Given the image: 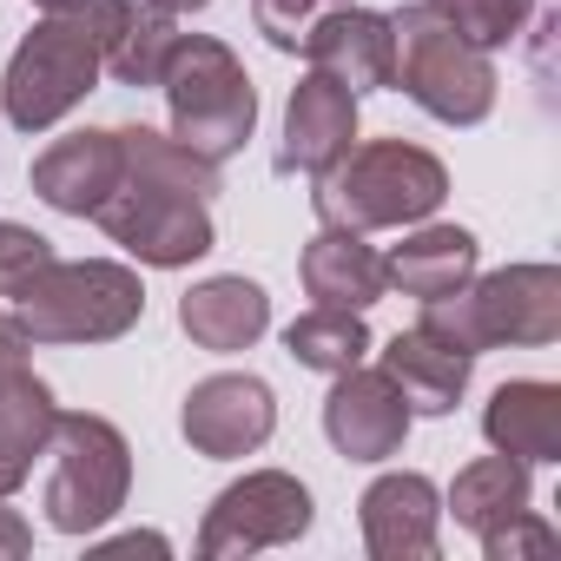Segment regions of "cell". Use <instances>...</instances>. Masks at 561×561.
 Segmentation results:
<instances>
[{"label": "cell", "mask_w": 561, "mask_h": 561, "mask_svg": "<svg viewBox=\"0 0 561 561\" xmlns=\"http://www.w3.org/2000/svg\"><path fill=\"white\" fill-rule=\"evenodd\" d=\"M119 146H126V172L119 192L100 205V225L146 264H185L211 251V218H205L211 165L159 133H119Z\"/></svg>", "instance_id": "6da1fadb"}, {"label": "cell", "mask_w": 561, "mask_h": 561, "mask_svg": "<svg viewBox=\"0 0 561 561\" xmlns=\"http://www.w3.org/2000/svg\"><path fill=\"white\" fill-rule=\"evenodd\" d=\"M113 14H119V0H87L73 14H47V27L27 34V47L8 67V119L21 133L54 126L67 106H80L93 93V80L106 73Z\"/></svg>", "instance_id": "7a4b0ae2"}, {"label": "cell", "mask_w": 561, "mask_h": 561, "mask_svg": "<svg viewBox=\"0 0 561 561\" xmlns=\"http://www.w3.org/2000/svg\"><path fill=\"white\" fill-rule=\"evenodd\" d=\"M390 87H410L416 106H430L449 126H476L495 106V67L489 47L462 41L443 14L410 8L390 21Z\"/></svg>", "instance_id": "3957f363"}, {"label": "cell", "mask_w": 561, "mask_h": 561, "mask_svg": "<svg viewBox=\"0 0 561 561\" xmlns=\"http://www.w3.org/2000/svg\"><path fill=\"white\" fill-rule=\"evenodd\" d=\"M159 87L172 100V126H179V146L198 152L205 165H218L225 152H238L251 139V119H257V93L244 80V67L218 47V41H172L165 67H159Z\"/></svg>", "instance_id": "277c9868"}, {"label": "cell", "mask_w": 561, "mask_h": 561, "mask_svg": "<svg viewBox=\"0 0 561 561\" xmlns=\"http://www.w3.org/2000/svg\"><path fill=\"white\" fill-rule=\"evenodd\" d=\"M443 165L416 146H364V152H344L331 172H324V192H318V211L324 225H344V231H370V225H403V218H423L443 205Z\"/></svg>", "instance_id": "5b68a950"}, {"label": "cell", "mask_w": 561, "mask_h": 561, "mask_svg": "<svg viewBox=\"0 0 561 561\" xmlns=\"http://www.w3.org/2000/svg\"><path fill=\"white\" fill-rule=\"evenodd\" d=\"M146 311L139 277L119 264H47L21 291V331L80 344V337H119Z\"/></svg>", "instance_id": "8992f818"}, {"label": "cell", "mask_w": 561, "mask_h": 561, "mask_svg": "<svg viewBox=\"0 0 561 561\" xmlns=\"http://www.w3.org/2000/svg\"><path fill=\"white\" fill-rule=\"evenodd\" d=\"M54 436H60V469L47 482V515H54V528L80 535V528H93V522H106L119 508V495H126V443L100 416H60Z\"/></svg>", "instance_id": "52a82bcc"}, {"label": "cell", "mask_w": 561, "mask_h": 561, "mask_svg": "<svg viewBox=\"0 0 561 561\" xmlns=\"http://www.w3.org/2000/svg\"><path fill=\"white\" fill-rule=\"evenodd\" d=\"M324 430L351 462H383L403 449L410 430V403L383 370H344V383L324 403Z\"/></svg>", "instance_id": "ba28073f"}, {"label": "cell", "mask_w": 561, "mask_h": 561, "mask_svg": "<svg viewBox=\"0 0 561 561\" xmlns=\"http://www.w3.org/2000/svg\"><path fill=\"white\" fill-rule=\"evenodd\" d=\"M351 139H357V93L311 67V80L291 93V119H285V152H277V165L285 172H331L351 152Z\"/></svg>", "instance_id": "9c48e42d"}, {"label": "cell", "mask_w": 561, "mask_h": 561, "mask_svg": "<svg viewBox=\"0 0 561 561\" xmlns=\"http://www.w3.org/2000/svg\"><path fill=\"white\" fill-rule=\"evenodd\" d=\"M298 54L318 73H331L337 87H351V93L390 87V21L383 14H364L357 0H351V8H331Z\"/></svg>", "instance_id": "30bf717a"}, {"label": "cell", "mask_w": 561, "mask_h": 561, "mask_svg": "<svg viewBox=\"0 0 561 561\" xmlns=\"http://www.w3.org/2000/svg\"><path fill=\"white\" fill-rule=\"evenodd\" d=\"M185 436L205 456H244L271 436V390L257 377H211L185 403Z\"/></svg>", "instance_id": "8fae6325"}, {"label": "cell", "mask_w": 561, "mask_h": 561, "mask_svg": "<svg viewBox=\"0 0 561 561\" xmlns=\"http://www.w3.org/2000/svg\"><path fill=\"white\" fill-rule=\"evenodd\" d=\"M119 172H126L119 133H73L34 165V192L60 211H100L119 192Z\"/></svg>", "instance_id": "7c38bea8"}, {"label": "cell", "mask_w": 561, "mask_h": 561, "mask_svg": "<svg viewBox=\"0 0 561 561\" xmlns=\"http://www.w3.org/2000/svg\"><path fill=\"white\" fill-rule=\"evenodd\" d=\"M383 377L403 390L410 410L443 416V410H456V397H462V383H469V351H456L449 337H436L430 324H416L410 337H397V344L383 351Z\"/></svg>", "instance_id": "4fadbf2b"}, {"label": "cell", "mask_w": 561, "mask_h": 561, "mask_svg": "<svg viewBox=\"0 0 561 561\" xmlns=\"http://www.w3.org/2000/svg\"><path fill=\"white\" fill-rule=\"evenodd\" d=\"M305 285H311V298L318 305H337V311H364V305H377L383 298V257L357 238V231H344V225H331L311 251H305Z\"/></svg>", "instance_id": "5bb4252c"}, {"label": "cell", "mask_w": 561, "mask_h": 561, "mask_svg": "<svg viewBox=\"0 0 561 561\" xmlns=\"http://www.w3.org/2000/svg\"><path fill=\"white\" fill-rule=\"evenodd\" d=\"M179 324L205 344V351H244L264 324H271V305L257 285H244V277H211V285H198L185 305H179Z\"/></svg>", "instance_id": "9a60e30c"}, {"label": "cell", "mask_w": 561, "mask_h": 561, "mask_svg": "<svg viewBox=\"0 0 561 561\" xmlns=\"http://www.w3.org/2000/svg\"><path fill=\"white\" fill-rule=\"evenodd\" d=\"M469 271H476V238L456 231V225L423 231V238H410L397 257H383V277H390V285H403L410 298H423V305L462 291V285H469Z\"/></svg>", "instance_id": "2e32d148"}, {"label": "cell", "mask_w": 561, "mask_h": 561, "mask_svg": "<svg viewBox=\"0 0 561 561\" xmlns=\"http://www.w3.org/2000/svg\"><path fill=\"white\" fill-rule=\"evenodd\" d=\"M430 522H436V489L423 476H383L364 495V528L377 554H403V548H430Z\"/></svg>", "instance_id": "e0dca14e"}, {"label": "cell", "mask_w": 561, "mask_h": 561, "mask_svg": "<svg viewBox=\"0 0 561 561\" xmlns=\"http://www.w3.org/2000/svg\"><path fill=\"white\" fill-rule=\"evenodd\" d=\"M489 443L502 456H554L561 443V397L548 383H508L489 403Z\"/></svg>", "instance_id": "ac0fdd59"}, {"label": "cell", "mask_w": 561, "mask_h": 561, "mask_svg": "<svg viewBox=\"0 0 561 561\" xmlns=\"http://www.w3.org/2000/svg\"><path fill=\"white\" fill-rule=\"evenodd\" d=\"M172 21L165 8H133V0H119V14L106 27V73L126 80V87H159V67L172 54Z\"/></svg>", "instance_id": "d6986e66"}, {"label": "cell", "mask_w": 561, "mask_h": 561, "mask_svg": "<svg viewBox=\"0 0 561 561\" xmlns=\"http://www.w3.org/2000/svg\"><path fill=\"white\" fill-rule=\"evenodd\" d=\"M285 351H291V357H298L305 370H331V377H344V370H357V364H364L370 337H364L357 311L318 305L311 318H298V324L285 331Z\"/></svg>", "instance_id": "ffe728a7"}, {"label": "cell", "mask_w": 561, "mask_h": 561, "mask_svg": "<svg viewBox=\"0 0 561 561\" xmlns=\"http://www.w3.org/2000/svg\"><path fill=\"white\" fill-rule=\"evenodd\" d=\"M54 403H47V390L21 370V364H8L0 370V456L8 462H21L27 469V456L54 436Z\"/></svg>", "instance_id": "44dd1931"}, {"label": "cell", "mask_w": 561, "mask_h": 561, "mask_svg": "<svg viewBox=\"0 0 561 561\" xmlns=\"http://www.w3.org/2000/svg\"><path fill=\"white\" fill-rule=\"evenodd\" d=\"M522 495H528V476H522V462H508V456H495V462H476V469H462V482H456V515L469 522V528H495L502 515L515 522L522 515Z\"/></svg>", "instance_id": "7402d4cb"}, {"label": "cell", "mask_w": 561, "mask_h": 561, "mask_svg": "<svg viewBox=\"0 0 561 561\" xmlns=\"http://www.w3.org/2000/svg\"><path fill=\"white\" fill-rule=\"evenodd\" d=\"M423 8L443 14L462 41L502 47V41H515V27H522V14H528V0H423Z\"/></svg>", "instance_id": "603a6c76"}, {"label": "cell", "mask_w": 561, "mask_h": 561, "mask_svg": "<svg viewBox=\"0 0 561 561\" xmlns=\"http://www.w3.org/2000/svg\"><path fill=\"white\" fill-rule=\"evenodd\" d=\"M331 8H351V0H257V34H264L271 47L298 54V47L311 41V27H318Z\"/></svg>", "instance_id": "cb8c5ba5"}, {"label": "cell", "mask_w": 561, "mask_h": 561, "mask_svg": "<svg viewBox=\"0 0 561 561\" xmlns=\"http://www.w3.org/2000/svg\"><path fill=\"white\" fill-rule=\"evenodd\" d=\"M47 264H54V251H47V238H41V231L0 225V298H21Z\"/></svg>", "instance_id": "d4e9b609"}, {"label": "cell", "mask_w": 561, "mask_h": 561, "mask_svg": "<svg viewBox=\"0 0 561 561\" xmlns=\"http://www.w3.org/2000/svg\"><path fill=\"white\" fill-rule=\"evenodd\" d=\"M21 351H27V331L0 318V370H8V364H21Z\"/></svg>", "instance_id": "484cf974"}, {"label": "cell", "mask_w": 561, "mask_h": 561, "mask_svg": "<svg viewBox=\"0 0 561 561\" xmlns=\"http://www.w3.org/2000/svg\"><path fill=\"white\" fill-rule=\"evenodd\" d=\"M0 548H8V554H21V548H27V528H21L8 508H0Z\"/></svg>", "instance_id": "4316f807"}, {"label": "cell", "mask_w": 561, "mask_h": 561, "mask_svg": "<svg viewBox=\"0 0 561 561\" xmlns=\"http://www.w3.org/2000/svg\"><path fill=\"white\" fill-rule=\"evenodd\" d=\"M21 476H27V469H21V462H8V456H0V495H8V489H14V482H21Z\"/></svg>", "instance_id": "83f0119b"}, {"label": "cell", "mask_w": 561, "mask_h": 561, "mask_svg": "<svg viewBox=\"0 0 561 561\" xmlns=\"http://www.w3.org/2000/svg\"><path fill=\"white\" fill-rule=\"evenodd\" d=\"M152 8H165V14H185V8H205V0H152Z\"/></svg>", "instance_id": "f1b7e54d"}, {"label": "cell", "mask_w": 561, "mask_h": 561, "mask_svg": "<svg viewBox=\"0 0 561 561\" xmlns=\"http://www.w3.org/2000/svg\"><path fill=\"white\" fill-rule=\"evenodd\" d=\"M47 14H73V8H87V0H41Z\"/></svg>", "instance_id": "f546056e"}]
</instances>
